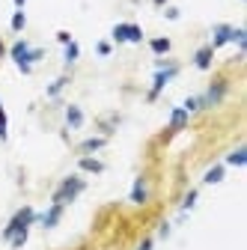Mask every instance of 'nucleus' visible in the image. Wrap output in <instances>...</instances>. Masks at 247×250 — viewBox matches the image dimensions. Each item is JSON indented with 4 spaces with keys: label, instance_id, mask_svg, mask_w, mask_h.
<instances>
[{
    "label": "nucleus",
    "instance_id": "31",
    "mask_svg": "<svg viewBox=\"0 0 247 250\" xmlns=\"http://www.w3.org/2000/svg\"><path fill=\"white\" fill-rule=\"evenodd\" d=\"M152 3H158V6H164V3H167V0H152Z\"/></svg>",
    "mask_w": 247,
    "mask_h": 250
},
{
    "label": "nucleus",
    "instance_id": "20",
    "mask_svg": "<svg viewBox=\"0 0 247 250\" xmlns=\"http://www.w3.org/2000/svg\"><path fill=\"white\" fill-rule=\"evenodd\" d=\"M24 24H27V15H24V9H15V15H12V30L18 33V30H24Z\"/></svg>",
    "mask_w": 247,
    "mask_h": 250
},
{
    "label": "nucleus",
    "instance_id": "24",
    "mask_svg": "<svg viewBox=\"0 0 247 250\" xmlns=\"http://www.w3.org/2000/svg\"><path fill=\"white\" fill-rule=\"evenodd\" d=\"M197 197H200V191H197V188H194V191H188V197H185V203H182V208H185V211H188V208H191V206L197 203Z\"/></svg>",
    "mask_w": 247,
    "mask_h": 250
},
{
    "label": "nucleus",
    "instance_id": "2",
    "mask_svg": "<svg viewBox=\"0 0 247 250\" xmlns=\"http://www.w3.org/2000/svg\"><path fill=\"white\" fill-rule=\"evenodd\" d=\"M81 191H83V179H81V176H66L63 182H60V188L54 191V203L66 206V203H72Z\"/></svg>",
    "mask_w": 247,
    "mask_h": 250
},
{
    "label": "nucleus",
    "instance_id": "26",
    "mask_svg": "<svg viewBox=\"0 0 247 250\" xmlns=\"http://www.w3.org/2000/svg\"><path fill=\"white\" fill-rule=\"evenodd\" d=\"M63 83H66V78H57V81H54V83L48 86V96H57V92L63 89Z\"/></svg>",
    "mask_w": 247,
    "mask_h": 250
},
{
    "label": "nucleus",
    "instance_id": "23",
    "mask_svg": "<svg viewBox=\"0 0 247 250\" xmlns=\"http://www.w3.org/2000/svg\"><path fill=\"white\" fill-rule=\"evenodd\" d=\"M128 42H143V30L137 24H128Z\"/></svg>",
    "mask_w": 247,
    "mask_h": 250
},
{
    "label": "nucleus",
    "instance_id": "19",
    "mask_svg": "<svg viewBox=\"0 0 247 250\" xmlns=\"http://www.w3.org/2000/svg\"><path fill=\"white\" fill-rule=\"evenodd\" d=\"M78 54H81L78 42H69V45H66V66H72V62L78 60Z\"/></svg>",
    "mask_w": 247,
    "mask_h": 250
},
{
    "label": "nucleus",
    "instance_id": "21",
    "mask_svg": "<svg viewBox=\"0 0 247 250\" xmlns=\"http://www.w3.org/2000/svg\"><path fill=\"white\" fill-rule=\"evenodd\" d=\"M200 107H206V104H203V99H200V96H191V99H188V102H185V110H188V113H197V110H200Z\"/></svg>",
    "mask_w": 247,
    "mask_h": 250
},
{
    "label": "nucleus",
    "instance_id": "14",
    "mask_svg": "<svg viewBox=\"0 0 247 250\" xmlns=\"http://www.w3.org/2000/svg\"><path fill=\"white\" fill-rule=\"evenodd\" d=\"M27 51H30V42H24V39H18V42L9 48V54H12V60H15V62H18V60H21Z\"/></svg>",
    "mask_w": 247,
    "mask_h": 250
},
{
    "label": "nucleus",
    "instance_id": "22",
    "mask_svg": "<svg viewBox=\"0 0 247 250\" xmlns=\"http://www.w3.org/2000/svg\"><path fill=\"white\" fill-rule=\"evenodd\" d=\"M6 137H9V125H6V110L0 104V140H6Z\"/></svg>",
    "mask_w": 247,
    "mask_h": 250
},
{
    "label": "nucleus",
    "instance_id": "18",
    "mask_svg": "<svg viewBox=\"0 0 247 250\" xmlns=\"http://www.w3.org/2000/svg\"><path fill=\"white\" fill-rule=\"evenodd\" d=\"M102 146H104L102 137H89L86 143H81V152H96V149H102Z\"/></svg>",
    "mask_w": 247,
    "mask_h": 250
},
{
    "label": "nucleus",
    "instance_id": "12",
    "mask_svg": "<svg viewBox=\"0 0 247 250\" xmlns=\"http://www.w3.org/2000/svg\"><path fill=\"white\" fill-rule=\"evenodd\" d=\"M188 116H191V113L185 110V107H176V110L170 113V128H173V131H176V128H182V125L188 122Z\"/></svg>",
    "mask_w": 247,
    "mask_h": 250
},
{
    "label": "nucleus",
    "instance_id": "10",
    "mask_svg": "<svg viewBox=\"0 0 247 250\" xmlns=\"http://www.w3.org/2000/svg\"><path fill=\"white\" fill-rule=\"evenodd\" d=\"M66 125H69V128H81V125H83V113H81V107H66Z\"/></svg>",
    "mask_w": 247,
    "mask_h": 250
},
{
    "label": "nucleus",
    "instance_id": "8",
    "mask_svg": "<svg viewBox=\"0 0 247 250\" xmlns=\"http://www.w3.org/2000/svg\"><path fill=\"white\" fill-rule=\"evenodd\" d=\"M60 217H63V206H60V203H54V206L48 208V214L42 217V227H45V229H54V227L60 224Z\"/></svg>",
    "mask_w": 247,
    "mask_h": 250
},
{
    "label": "nucleus",
    "instance_id": "7",
    "mask_svg": "<svg viewBox=\"0 0 247 250\" xmlns=\"http://www.w3.org/2000/svg\"><path fill=\"white\" fill-rule=\"evenodd\" d=\"M211 57H214V48H211V45H203V48L194 54V62H197V69H203V72H206V69L211 66Z\"/></svg>",
    "mask_w": 247,
    "mask_h": 250
},
{
    "label": "nucleus",
    "instance_id": "9",
    "mask_svg": "<svg viewBox=\"0 0 247 250\" xmlns=\"http://www.w3.org/2000/svg\"><path fill=\"white\" fill-rule=\"evenodd\" d=\"M224 176H226V164H214V167L203 176V182H206V185H218V182H224Z\"/></svg>",
    "mask_w": 247,
    "mask_h": 250
},
{
    "label": "nucleus",
    "instance_id": "1",
    "mask_svg": "<svg viewBox=\"0 0 247 250\" xmlns=\"http://www.w3.org/2000/svg\"><path fill=\"white\" fill-rule=\"evenodd\" d=\"M36 211L33 208H30V206H24V208H18L15 214H12V221L6 224V229H3V238L9 241V238H15L18 232H30V224H33L36 221Z\"/></svg>",
    "mask_w": 247,
    "mask_h": 250
},
{
    "label": "nucleus",
    "instance_id": "27",
    "mask_svg": "<svg viewBox=\"0 0 247 250\" xmlns=\"http://www.w3.org/2000/svg\"><path fill=\"white\" fill-rule=\"evenodd\" d=\"M96 51H99L102 57H107V54H110V42H99V45H96Z\"/></svg>",
    "mask_w": 247,
    "mask_h": 250
},
{
    "label": "nucleus",
    "instance_id": "28",
    "mask_svg": "<svg viewBox=\"0 0 247 250\" xmlns=\"http://www.w3.org/2000/svg\"><path fill=\"white\" fill-rule=\"evenodd\" d=\"M57 39H60V42H63V45H69V42H72V36L66 33V30H60V33H57Z\"/></svg>",
    "mask_w": 247,
    "mask_h": 250
},
{
    "label": "nucleus",
    "instance_id": "3",
    "mask_svg": "<svg viewBox=\"0 0 247 250\" xmlns=\"http://www.w3.org/2000/svg\"><path fill=\"white\" fill-rule=\"evenodd\" d=\"M179 75V66H158L155 69V81H152V92H149V102H155L158 96H161V89H164V83L170 81V78H176Z\"/></svg>",
    "mask_w": 247,
    "mask_h": 250
},
{
    "label": "nucleus",
    "instance_id": "4",
    "mask_svg": "<svg viewBox=\"0 0 247 250\" xmlns=\"http://www.w3.org/2000/svg\"><path fill=\"white\" fill-rule=\"evenodd\" d=\"M232 24H218L214 27V33H211V48H224V45H229L232 42Z\"/></svg>",
    "mask_w": 247,
    "mask_h": 250
},
{
    "label": "nucleus",
    "instance_id": "17",
    "mask_svg": "<svg viewBox=\"0 0 247 250\" xmlns=\"http://www.w3.org/2000/svg\"><path fill=\"white\" fill-rule=\"evenodd\" d=\"M113 42H128V24L125 21L113 27Z\"/></svg>",
    "mask_w": 247,
    "mask_h": 250
},
{
    "label": "nucleus",
    "instance_id": "30",
    "mask_svg": "<svg viewBox=\"0 0 247 250\" xmlns=\"http://www.w3.org/2000/svg\"><path fill=\"white\" fill-rule=\"evenodd\" d=\"M24 3H27V0H15V6H18V9H21V6H24Z\"/></svg>",
    "mask_w": 247,
    "mask_h": 250
},
{
    "label": "nucleus",
    "instance_id": "25",
    "mask_svg": "<svg viewBox=\"0 0 247 250\" xmlns=\"http://www.w3.org/2000/svg\"><path fill=\"white\" fill-rule=\"evenodd\" d=\"M232 42H235L238 48H244V45H247V36H244V30H232Z\"/></svg>",
    "mask_w": 247,
    "mask_h": 250
},
{
    "label": "nucleus",
    "instance_id": "16",
    "mask_svg": "<svg viewBox=\"0 0 247 250\" xmlns=\"http://www.w3.org/2000/svg\"><path fill=\"white\" fill-rule=\"evenodd\" d=\"M244 161H247V149H244V146H241V149H235L229 158H226V164H232V167H241Z\"/></svg>",
    "mask_w": 247,
    "mask_h": 250
},
{
    "label": "nucleus",
    "instance_id": "29",
    "mask_svg": "<svg viewBox=\"0 0 247 250\" xmlns=\"http://www.w3.org/2000/svg\"><path fill=\"white\" fill-rule=\"evenodd\" d=\"M140 250H152V238H146V241L140 244Z\"/></svg>",
    "mask_w": 247,
    "mask_h": 250
},
{
    "label": "nucleus",
    "instance_id": "5",
    "mask_svg": "<svg viewBox=\"0 0 247 250\" xmlns=\"http://www.w3.org/2000/svg\"><path fill=\"white\" fill-rule=\"evenodd\" d=\"M226 96V81H214L208 86V96H203V104H218Z\"/></svg>",
    "mask_w": 247,
    "mask_h": 250
},
{
    "label": "nucleus",
    "instance_id": "11",
    "mask_svg": "<svg viewBox=\"0 0 247 250\" xmlns=\"http://www.w3.org/2000/svg\"><path fill=\"white\" fill-rule=\"evenodd\" d=\"M146 197H149L146 179H137V182H134V191H131V203H146Z\"/></svg>",
    "mask_w": 247,
    "mask_h": 250
},
{
    "label": "nucleus",
    "instance_id": "15",
    "mask_svg": "<svg viewBox=\"0 0 247 250\" xmlns=\"http://www.w3.org/2000/svg\"><path fill=\"white\" fill-rule=\"evenodd\" d=\"M173 48V42L167 39V36H158V39H152V51H155V54H167Z\"/></svg>",
    "mask_w": 247,
    "mask_h": 250
},
{
    "label": "nucleus",
    "instance_id": "32",
    "mask_svg": "<svg viewBox=\"0 0 247 250\" xmlns=\"http://www.w3.org/2000/svg\"><path fill=\"white\" fill-rule=\"evenodd\" d=\"M3 54H6V48H3V42H0V57H3Z\"/></svg>",
    "mask_w": 247,
    "mask_h": 250
},
{
    "label": "nucleus",
    "instance_id": "6",
    "mask_svg": "<svg viewBox=\"0 0 247 250\" xmlns=\"http://www.w3.org/2000/svg\"><path fill=\"white\" fill-rule=\"evenodd\" d=\"M42 57H45V51H42V48H30V51H27V54L18 60V69L27 75L30 69H33V62H36V60H42Z\"/></svg>",
    "mask_w": 247,
    "mask_h": 250
},
{
    "label": "nucleus",
    "instance_id": "13",
    "mask_svg": "<svg viewBox=\"0 0 247 250\" xmlns=\"http://www.w3.org/2000/svg\"><path fill=\"white\" fill-rule=\"evenodd\" d=\"M81 170H86V173H102L104 164L99 158H89V155H86V158H81Z\"/></svg>",
    "mask_w": 247,
    "mask_h": 250
}]
</instances>
